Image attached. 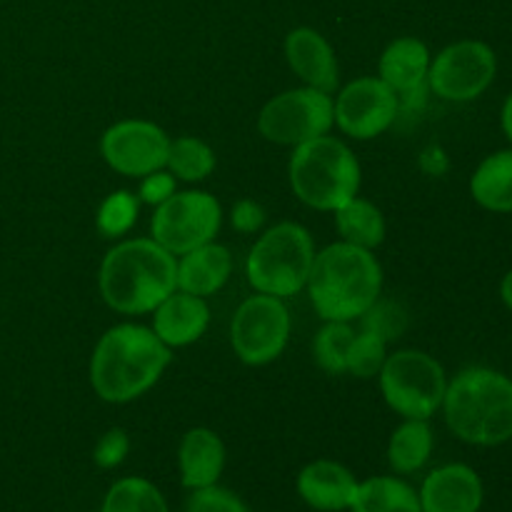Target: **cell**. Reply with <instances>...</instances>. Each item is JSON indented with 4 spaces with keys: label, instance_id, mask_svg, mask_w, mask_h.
Instances as JSON below:
<instances>
[{
    "label": "cell",
    "instance_id": "obj_1",
    "mask_svg": "<svg viewBox=\"0 0 512 512\" xmlns=\"http://www.w3.org/2000/svg\"><path fill=\"white\" fill-rule=\"evenodd\" d=\"M170 360V348L153 333V328L135 323L115 325L95 343L90 358V385L105 403H130L158 383Z\"/></svg>",
    "mask_w": 512,
    "mask_h": 512
},
{
    "label": "cell",
    "instance_id": "obj_2",
    "mask_svg": "<svg viewBox=\"0 0 512 512\" xmlns=\"http://www.w3.org/2000/svg\"><path fill=\"white\" fill-rule=\"evenodd\" d=\"M98 288L115 313L148 315L178 290V260L153 238L123 240L103 258Z\"/></svg>",
    "mask_w": 512,
    "mask_h": 512
},
{
    "label": "cell",
    "instance_id": "obj_3",
    "mask_svg": "<svg viewBox=\"0 0 512 512\" xmlns=\"http://www.w3.org/2000/svg\"><path fill=\"white\" fill-rule=\"evenodd\" d=\"M308 293L315 313L328 323H353L363 318L383 290V268L373 250L333 243L315 253L308 275Z\"/></svg>",
    "mask_w": 512,
    "mask_h": 512
},
{
    "label": "cell",
    "instance_id": "obj_4",
    "mask_svg": "<svg viewBox=\"0 0 512 512\" xmlns=\"http://www.w3.org/2000/svg\"><path fill=\"white\" fill-rule=\"evenodd\" d=\"M450 433L468 445L495 448L512 440V378L493 368H465L443 398Z\"/></svg>",
    "mask_w": 512,
    "mask_h": 512
},
{
    "label": "cell",
    "instance_id": "obj_5",
    "mask_svg": "<svg viewBox=\"0 0 512 512\" xmlns=\"http://www.w3.org/2000/svg\"><path fill=\"white\" fill-rule=\"evenodd\" d=\"M290 188L300 203L335 213L360 190V163L353 150L333 135L298 145L290 155Z\"/></svg>",
    "mask_w": 512,
    "mask_h": 512
},
{
    "label": "cell",
    "instance_id": "obj_6",
    "mask_svg": "<svg viewBox=\"0 0 512 512\" xmlns=\"http://www.w3.org/2000/svg\"><path fill=\"white\" fill-rule=\"evenodd\" d=\"M315 260L313 235L300 223L285 220L273 225L255 240L245 263L248 283L258 293L290 298L308 285Z\"/></svg>",
    "mask_w": 512,
    "mask_h": 512
},
{
    "label": "cell",
    "instance_id": "obj_7",
    "mask_svg": "<svg viewBox=\"0 0 512 512\" xmlns=\"http://www.w3.org/2000/svg\"><path fill=\"white\" fill-rule=\"evenodd\" d=\"M378 378L388 408L405 420H430L443 408L448 378L443 365L423 350L388 355Z\"/></svg>",
    "mask_w": 512,
    "mask_h": 512
},
{
    "label": "cell",
    "instance_id": "obj_8",
    "mask_svg": "<svg viewBox=\"0 0 512 512\" xmlns=\"http://www.w3.org/2000/svg\"><path fill=\"white\" fill-rule=\"evenodd\" d=\"M335 125L333 95L303 85L285 90L263 105L258 115V130L275 145H298L328 135Z\"/></svg>",
    "mask_w": 512,
    "mask_h": 512
},
{
    "label": "cell",
    "instance_id": "obj_9",
    "mask_svg": "<svg viewBox=\"0 0 512 512\" xmlns=\"http://www.w3.org/2000/svg\"><path fill=\"white\" fill-rule=\"evenodd\" d=\"M223 225V208L205 190H175L155 208L150 235L168 253L185 255L205 243H213Z\"/></svg>",
    "mask_w": 512,
    "mask_h": 512
},
{
    "label": "cell",
    "instance_id": "obj_10",
    "mask_svg": "<svg viewBox=\"0 0 512 512\" xmlns=\"http://www.w3.org/2000/svg\"><path fill=\"white\" fill-rule=\"evenodd\" d=\"M290 338V313L283 298L250 295L235 310L230 323V345L245 365H268L283 355Z\"/></svg>",
    "mask_w": 512,
    "mask_h": 512
},
{
    "label": "cell",
    "instance_id": "obj_11",
    "mask_svg": "<svg viewBox=\"0 0 512 512\" xmlns=\"http://www.w3.org/2000/svg\"><path fill=\"white\" fill-rule=\"evenodd\" d=\"M498 55L483 40H458L430 60L428 85L438 98L468 103L493 85Z\"/></svg>",
    "mask_w": 512,
    "mask_h": 512
},
{
    "label": "cell",
    "instance_id": "obj_12",
    "mask_svg": "<svg viewBox=\"0 0 512 512\" xmlns=\"http://www.w3.org/2000/svg\"><path fill=\"white\" fill-rule=\"evenodd\" d=\"M103 160L125 178H145L168 165L170 138L150 120H120L100 138Z\"/></svg>",
    "mask_w": 512,
    "mask_h": 512
},
{
    "label": "cell",
    "instance_id": "obj_13",
    "mask_svg": "<svg viewBox=\"0 0 512 512\" xmlns=\"http://www.w3.org/2000/svg\"><path fill=\"white\" fill-rule=\"evenodd\" d=\"M335 125L348 138L373 140L383 135L398 118V93L375 75L355 78L333 100Z\"/></svg>",
    "mask_w": 512,
    "mask_h": 512
},
{
    "label": "cell",
    "instance_id": "obj_14",
    "mask_svg": "<svg viewBox=\"0 0 512 512\" xmlns=\"http://www.w3.org/2000/svg\"><path fill=\"white\" fill-rule=\"evenodd\" d=\"M418 495L423 512H480L485 490L470 465L450 463L433 470Z\"/></svg>",
    "mask_w": 512,
    "mask_h": 512
},
{
    "label": "cell",
    "instance_id": "obj_15",
    "mask_svg": "<svg viewBox=\"0 0 512 512\" xmlns=\"http://www.w3.org/2000/svg\"><path fill=\"white\" fill-rule=\"evenodd\" d=\"M285 58L290 70L303 80V85L323 93H335L340 83V70L335 50L318 30L295 28L285 38Z\"/></svg>",
    "mask_w": 512,
    "mask_h": 512
},
{
    "label": "cell",
    "instance_id": "obj_16",
    "mask_svg": "<svg viewBox=\"0 0 512 512\" xmlns=\"http://www.w3.org/2000/svg\"><path fill=\"white\" fill-rule=\"evenodd\" d=\"M210 308L205 298L175 290L153 310V333L173 348H185L200 340L208 330Z\"/></svg>",
    "mask_w": 512,
    "mask_h": 512
},
{
    "label": "cell",
    "instance_id": "obj_17",
    "mask_svg": "<svg viewBox=\"0 0 512 512\" xmlns=\"http://www.w3.org/2000/svg\"><path fill=\"white\" fill-rule=\"evenodd\" d=\"M298 493L313 510H350L358 493V480L345 465L335 460H315L300 470Z\"/></svg>",
    "mask_w": 512,
    "mask_h": 512
},
{
    "label": "cell",
    "instance_id": "obj_18",
    "mask_svg": "<svg viewBox=\"0 0 512 512\" xmlns=\"http://www.w3.org/2000/svg\"><path fill=\"white\" fill-rule=\"evenodd\" d=\"M180 480L188 490L218 485L225 468V445L210 428H193L183 435L178 448Z\"/></svg>",
    "mask_w": 512,
    "mask_h": 512
},
{
    "label": "cell",
    "instance_id": "obj_19",
    "mask_svg": "<svg viewBox=\"0 0 512 512\" xmlns=\"http://www.w3.org/2000/svg\"><path fill=\"white\" fill-rule=\"evenodd\" d=\"M430 60L433 55L420 38H413V35L395 38L380 55L378 78L385 80L398 93V98L413 95L428 83Z\"/></svg>",
    "mask_w": 512,
    "mask_h": 512
},
{
    "label": "cell",
    "instance_id": "obj_20",
    "mask_svg": "<svg viewBox=\"0 0 512 512\" xmlns=\"http://www.w3.org/2000/svg\"><path fill=\"white\" fill-rule=\"evenodd\" d=\"M233 275V255L225 245L205 243L178 260V290L198 298L218 293Z\"/></svg>",
    "mask_w": 512,
    "mask_h": 512
},
{
    "label": "cell",
    "instance_id": "obj_21",
    "mask_svg": "<svg viewBox=\"0 0 512 512\" xmlns=\"http://www.w3.org/2000/svg\"><path fill=\"white\" fill-rule=\"evenodd\" d=\"M470 195L490 213H512V148L488 155L475 168Z\"/></svg>",
    "mask_w": 512,
    "mask_h": 512
},
{
    "label": "cell",
    "instance_id": "obj_22",
    "mask_svg": "<svg viewBox=\"0 0 512 512\" xmlns=\"http://www.w3.org/2000/svg\"><path fill=\"white\" fill-rule=\"evenodd\" d=\"M353 512H423L420 508V495L413 485L393 475H378L365 483H358Z\"/></svg>",
    "mask_w": 512,
    "mask_h": 512
},
{
    "label": "cell",
    "instance_id": "obj_23",
    "mask_svg": "<svg viewBox=\"0 0 512 512\" xmlns=\"http://www.w3.org/2000/svg\"><path fill=\"white\" fill-rule=\"evenodd\" d=\"M335 228L343 243L365 250H375L385 240L383 213L370 200L358 198V195L335 210Z\"/></svg>",
    "mask_w": 512,
    "mask_h": 512
},
{
    "label": "cell",
    "instance_id": "obj_24",
    "mask_svg": "<svg viewBox=\"0 0 512 512\" xmlns=\"http://www.w3.org/2000/svg\"><path fill=\"white\" fill-rule=\"evenodd\" d=\"M435 435L428 420H405L388 443V463L395 473L408 475L423 468L433 455Z\"/></svg>",
    "mask_w": 512,
    "mask_h": 512
},
{
    "label": "cell",
    "instance_id": "obj_25",
    "mask_svg": "<svg viewBox=\"0 0 512 512\" xmlns=\"http://www.w3.org/2000/svg\"><path fill=\"white\" fill-rule=\"evenodd\" d=\"M165 168L175 175V180L200 183L215 170V150L195 135H183V138L170 140Z\"/></svg>",
    "mask_w": 512,
    "mask_h": 512
},
{
    "label": "cell",
    "instance_id": "obj_26",
    "mask_svg": "<svg viewBox=\"0 0 512 512\" xmlns=\"http://www.w3.org/2000/svg\"><path fill=\"white\" fill-rule=\"evenodd\" d=\"M100 512H170L163 493L145 478H123L108 490Z\"/></svg>",
    "mask_w": 512,
    "mask_h": 512
},
{
    "label": "cell",
    "instance_id": "obj_27",
    "mask_svg": "<svg viewBox=\"0 0 512 512\" xmlns=\"http://www.w3.org/2000/svg\"><path fill=\"white\" fill-rule=\"evenodd\" d=\"M353 325L338 323V320H328L315 335L313 355L315 363L330 375H345L348 373V350L353 343Z\"/></svg>",
    "mask_w": 512,
    "mask_h": 512
},
{
    "label": "cell",
    "instance_id": "obj_28",
    "mask_svg": "<svg viewBox=\"0 0 512 512\" xmlns=\"http://www.w3.org/2000/svg\"><path fill=\"white\" fill-rule=\"evenodd\" d=\"M138 213V195L130 193V190H115V193H110L108 198L100 203L95 225H98L103 238H120V235H125L135 223H138Z\"/></svg>",
    "mask_w": 512,
    "mask_h": 512
},
{
    "label": "cell",
    "instance_id": "obj_29",
    "mask_svg": "<svg viewBox=\"0 0 512 512\" xmlns=\"http://www.w3.org/2000/svg\"><path fill=\"white\" fill-rule=\"evenodd\" d=\"M388 358V340L368 328H360L353 335V343L348 350V373L360 380L375 378Z\"/></svg>",
    "mask_w": 512,
    "mask_h": 512
},
{
    "label": "cell",
    "instance_id": "obj_30",
    "mask_svg": "<svg viewBox=\"0 0 512 512\" xmlns=\"http://www.w3.org/2000/svg\"><path fill=\"white\" fill-rule=\"evenodd\" d=\"M185 512H248V508L235 493L218 488V485H210V488L193 490L188 505H185Z\"/></svg>",
    "mask_w": 512,
    "mask_h": 512
},
{
    "label": "cell",
    "instance_id": "obj_31",
    "mask_svg": "<svg viewBox=\"0 0 512 512\" xmlns=\"http://www.w3.org/2000/svg\"><path fill=\"white\" fill-rule=\"evenodd\" d=\"M360 320H363V328L373 330L383 340L398 338L405 328V315L400 313V308H395L393 303H380V298Z\"/></svg>",
    "mask_w": 512,
    "mask_h": 512
},
{
    "label": "cell",
    "instance_id": "obj_32",
    "mask_svg": "<svg viewBox=\"0 0 512 512\" xmlns=\"http://www.w3.org/2000/svg\"><path fill=\"white\" fill-rule=\"evenodd\" d=\"M130 453V438L123 428H113L108 430L105 435H100V440L95 443L93 450V460L98 468L110 470V468H118Z\"/></svg>",
    "mask_w": 512,
    "mask_h": 512
},
{
    "label": "cell",
    "instance_id": "obj_33",
    "mask_svg": "<svg viewBox=\"0 0 512 512\" xmlns=\"http://www.w3.org/2000/svg\"><path fill=\"white\" fill-rule=\"evenodd\" d=\"M175 183H178V180H175V175L170 173V170H155V173L140 178L138 200L140 203L158 208L160 203H165V200L175 193Z\"/></svg>",
    "mask_w": 512,
    "mask_h": 512
},
{
    "label": "cell",
    "instance_id": "obj_34",
    "mask_svg": "<svg viewBox=\"0 0 512 512\" xmlns=\"http://www.w3.org/2000/svg\"><path fill=\"white\" fill-rule=\"evenodd\" d=\"M230 220H233L235 230L250 235V233H255V230L263 228L265 210H263V205H258L255 200H238L233 208V213H230Z\"/></svg>",
    "mask_w": 512,
    "mask_h": 512
},
{
    "label": "cell",
    "instance_id": "obj_35",
    "mask_svg": "<svg viewBox=\"0 0 512 512\" xmlns=\"http://www.w3.org/2000/svg\"><path fill=\"white\" fill-rule=\"evenodd\" d=\"M500 123H503L505 135H508V140L512 143V93L508 95V98H505L503 115H500Z\"/></svg>",
    "mask_w": 512,
    "mask_h": 512
},
{
    "label": "cell",
    "instance_id": "obj_36",
    "mask_svg": "<svg viewBox=\"0 0 512 512\" xmlns=\"http://www.w3.org/2000/svg\"><path fill=\"white\" fill-rule=\"evenodd\" d=\"M500 298H503L505 308L512 310V270L508 275H505L503 283H500Z\"/></svg>",
    "mask_w": 512,
    "mask_h": 512
}]
</instances>
